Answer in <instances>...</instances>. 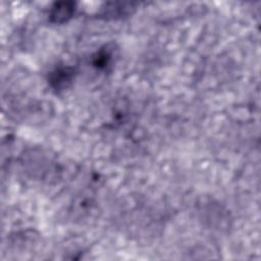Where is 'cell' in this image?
<instances>
[{
	"instance_id": "1",
	"label": "cell",
	"mask_w": 261,
	"mask_h": 261,
	"mask_svg": "<svg viewBox=\"0 0 261 261\" xmlns=\"http://www.w3.org/2000/svg\"><path fill=\"white\" fill-rule=\"evenodd\" d=\"M74 6L75 5L72 2L56 3L50 13L52 21H55V23H63V21H67L74 13Z\"/></svg>"
},
{
	"instance_id": "2",
	"label": "cell",
	"mask_w": 261,
	"mask_h": 261,
	"mask_svg": "<svg viewBox=\"0 0 261 261\" xmlns=\"http://www.w3.org/2000/svg\"><path fill=\"white\" fill-rule=\"evenodd\" d=\"M71 76H72V73H69V69L58 70L53 74L52 83H54L56 87H59L61 84L70 82Z\"/></svg>"
}]
</instances>
